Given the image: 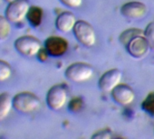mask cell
<instances>
[{
    "label": "cell",
    "instance_id": "cb8c5ba5",
    "mask_svg": "<svg viewBox=\"0 0 154 139\" xmlns=\"http://www.w3.org/2000/svg\"><path fill=\"white\" fill-rule=\"evenodd\" d=\"M5 1H7V2H8V3H10V2L14 1V0H5Z\"/></svg>",
    "mask_w": 154,
    "mask_h": 139
},
{
    "label": "cell",
    "instance_id": "7402d4cb",
    "mask_svg": "<svg viewBox=\"0 0 154 139\" xmlns=\"http://www.w3.org/2000/svg\"><path fill=\"white\" fill-rule=\"evenodd\" d=\"M60 2L68 7L73 8V7H79L83 3V0H60Z\"/></svg>",
    "mask_w": 154,
    "mask_h": 139
},
{
    "label": "cell",
    "instance_id": "30bf717a",
    "mask_svg": "<svg viewBox=\"0 0 154 139\" xmlns=\"http://www.w3.org/2000/svg\"><path fill=\"white\" fill-rule=\"evenodd\" d=\"M45 49L49 55L59 57L66 52L68 49V43L63 37L50 36L45 42Z\"/></svg>",
    "mask_w": 154,
    "mask_h": 139
},
{
    "label": "cell",
    "instance_id": "8fae6325",
    "mask_svg": "<svg viewBox=\"0 0 154 139\" xmlns=\"http://www.w3.org/2000/svg\"><path fill=\"white\" fill-rule=\"evenodd\" d=\"M121 13L123 16L131 19L142 18L147 13V7L141 2L131 1L122 6Z\"/></svg>",
    "mask_w": 154,
    "mask_h": 139
},
{
    "label": "cell",
    "instance_id": "5bb4252c",
    "mask_svg": "<svg viewBox=\"0 0 154 139\" xmlns=\"http://www.w3.org/2000/svg\"><path fill=\"white\" fill-rule=\"evenodd\" d=\"M26 18L32 26H39L43 20V9L38 7H30Z\"/></svg>",
    "mask_w": 154,
    "mask_h": 139
},
{
    "label": "cell",
    "instance_id": "d6986e66",
    "mask_svg": "<svg viewBox=\"0 0 154 139\" xmlns=\"http://www.w3.org/2000/svg\"><path fill=\"white\" fill-rule=\"evenodd\" d=\"M142 109L151 115H154V93H150L142 101Z\"/></svg>",
    "mask_w": 154,
    "mask_h": 139
},
{
    "label": "cell",
    "instance_id": "603a6c76",
    "mask_svg": "<svg viewBox=\"0 0 154 139\" xmlns=\"http://www.w3.org/2000/svg\"><path fill=\"white\" fill-rule=\"evenodd\" d=\"M37 55H38V57H39V59H40V61H45L46 60V58H47V55H48V52H46V50L45 49V50H40L39 51V52L37 53Z\"/></svg>",
    "mask_w": 154,
    "mask_h": 139
},
{
    "label": "cell",
    "instance_id": "ffe728a7",
    "mask_svg": "<svg viewBox=\"0 0 154 139\" xmlns=\"http://www.w3.org/2000/svg\"><path fill=\"white\" fill-rule=\"evenodd\" d=\"M112 137V132L110 129H103L98 131L97 133L94 134L92 138L93 139H110Z\"/></svg>",
    "mask_w": 154,
    "mask_h": 139
},
{
    "label": "cell",
    "instance_id": "9a60e30c",
    "mask_svg": "<svg viewBox=\"0 0 154 139\" xmlns=\"http://www.w3.org/2000/svg\"><path fill=\"white\" fill-rule=\"evenodd\" d=\"M10 21L3 16H0V40H6L11 33Z\"/></svg>",
    "mask_w": 154,
    "mask_h": 139
},
{
    "label": "cell",
    "instance_id": "d4e9b609",
    "mask_svg": "<svg viewBox=\"0 0 154 139\" xmlns=\"http://www.w3.org/2000/svg\"><path fill=\"white\" fill-rule=\"evenodd\" d=\"M0 2H1V0H0Z\"/></svg>",
    "mask_w": 154,
    "mask_h": 139
},
{
    "label": "cell",
    "instance_id": "44dd1931",
    "mask_svg": "<svg viewBox=\"0 0 154 139\" xmlns=\"http://www.w3.org/2000/svg\"><path fill=\"white\" fill-rule=\"evenodd\" d=\"M83 107V101L81 99L79 98H76L74 99H72L70 104H69V109H71L72 111H79Z\"/></svg>",
    "mask_w": 154,
    "mask_h": 139
},
{
    "label": "cell",
    "instance_id": "4fadbf2b",
    "mask_svg": "<svg viewBox=\"0 0 154 139\" xmlns=\"http://www.w3.org/2000/svg\"><path fill=\"white\" fill-rule=\"evenodd\" d=\"M13 108V99L8 92L0 94V121L4 120Z\"/></svg>",
    "mask_w": 154,
    "mask_h": 139
},
{
    "label": "cell",
    "instance_id": "52a82bcc",
    "mask_svg": "<svg viewBox=\"0 0 154 139\" xmlns=\"http://www.w3.org/2000/svg\"><path fill=\"white\" fill-rule=\"evenodd\" d=\"M125 47L129 54L136 59L144 58L148 54L149 50L150 49L144 34H139L134 36L131 40L129 41Z\"/></svg>",
    "mask_w": 154,
    "mask_h": 139
},
{
    "label": "cell",
    "instance_id": "5b68a950",
    "mask_svg": "<svg viewBox=\"0 0 154 139\" xmlns=\"http://www.w3.org/2000/svg\"><path fill=\"white\" fill-rule=\"evenodd\" d=\"M67 101V89L63 84L51 87L46 94V104L53 110L61 109Z\"/></svg>",
    "mask_w": 154,
    "mask_h": 139
},
{
    "label": "cell",
    "instance_id": "3957f363",
    "mask_svg": "<svg viewBox=\"0 0 154 139\" xmlns=\"http://www.w3.org/2000/svg\"><path fill=\"white\" fill-rule=\"evenodd\" d=\"M73 34L81 44L85 47H92L96 43V34L94 27L85 20L76 21L72 29Z\"/></svg>",
    "mask_w": 154,
    "mask_h": 139
},
{
    "label": "cell",
    "instance_id": "9c48e42d",
    "mask_svg": "<svg viewBox=\"0 0 154 139\" xmlns=\"http://www.w3.org/2000/svg\"><path fill=\"white\" fill-rule=\"evenodd\" d=\"M112 97L113 100L122 106L130 105L135 98L133 90L127 84H119L112 91Z\"/></svg>",
    "mask_w": 154,
    "mask_h": 139
},
{
    "label": "cell",
    "instance_id": "e0dca14e",
    "mask_svg": "<svg viewBox=\"0 0 154 139\" xmlns=\"http://www.w3.org/2000/svg\"><path fill=\"white\" fill-rule=\"evenodd\" d=\"M12 74L11 66L5 61L0 60V82L5 81L10 78Z\"/></svg>",
    "mask_w": 154,
    "mask_h": 139
},
{
    "label": "cell",
    "instance_id": "277c9868",
    "mask_svg": "<svg viewBox=\"0 0 154 139\" xmlns=\"http://www.w3.org/2000/svg\"><path fill=\"white\" fill-rule=\"evenodd\" d=\"M16 50L22 55L26 57H32L37 55L42 49L40 41L31 35H24L18 37L14 43Z\"/></svg>",
    "mask_w": 154,
    "mask_h": 139
},
{
    "label": "cell",
    "instance_id": "ba28073f",
    "mask_svg": "<svg viewBox=\"0 0 154 139\" xmlns=\"http://www.w3.org/2000/svg\"><path fill=\"white\" fill-rule=\"evenodd\" d=\"M122 74L118 69H112L104 72L99 80V88L104 92H111L121 83Z\"/></svg>",
    "mask_w": 154,
    "mask_h": 139
},
{
    "label": "cell",
    "instance_id": "2e32d148",
    "mask_svg": "<svg viewBox=\"0 0 154 139\" xmlns=\"http://www.w3.org/2000/svg\"><path fill=\"white\" fill-rule=\"evenodd\" d=\"M139 34H144V32H142L140 29H137V28H131V29L125 30L120 35V42L125 46L129 43L130 40H131L134 36L139 35Z\"/></svg>",
    "mask_w": 154,
    "mask_h": 139
},
{
    "label": "cell",
    "instance_id": "8992f818",
    "mask_svg": "<svg viewBox=\"0 0 154 139\" xmlns=\"http://www.w3.org/2000/svg\"><path fill=\"white\" fill-rule=\"evenodd\" d=\"M29 8L27 0H14L7 7L5 16L11 23H19L26 17Z\"/></svg>",
    "mask_w": 154,
    "mask_h": 139
},
{
    "label": "cell",
    "instance_id": "ac0fdd59",
    "mask_svg": "<svg viewBox=\"0 0 154 139\" xmlns=\"http://www.w3.org/2000/svg\"><path fill=\"white\" fill-rule=\"evenodd\" d=\"M144 36L151 50H154V22L149 23L144 30Z\"/></svg>",
    "mask_w": 154,
    "mask_h": 139
},
{
    "label": "cell",
    "instance_id": "6da1fadb",
    "mask_svg": "<svg viewBox=\"0 0 154 139\" xmlns=\"http://www.w3.org/2000/svg\"><path fill=\"white\" fill-rule=\"evenodd\" d=\"M41 101L39 98L29 91H23L13 97V108L21 113H32L39 109Z\"/></svg>",
    "mask_w": 154,
    "mask_h": 139
},
{
    "label": "cell",
    "instance_id": "7a4b0ae2",
    "mask_svg": "<svg viewBox=\"0 0 154 139\" xmlns=\"http://www.w3.org/2000/svg\"><path fill=\"white\" fill-rule=\"evenodd\" d=\"M64 74L71 81L84 82L93 76L94 69L86 62H74L66 68Z\"/></svg>",
    "mask_w": 154,
    "mask_h": 139
},
{
    "label": "cell",
    "instance_id": "7c38bea8",
    "mask_svg": "<svg viewBox=\"0 0 154 139\" xmlns=\"http://www.w3.org/2000/svg\"><path fill=\"white\" fill-rule=\"evenodd\" d=\"M75 23H76L75 16L72 12L66 11L61 13L57 16L55 20V26L60 32L68 33L73 29Z\"/></svg>",
    "mask_w": 154,
    "mask_h": 139
}]
</instances>
